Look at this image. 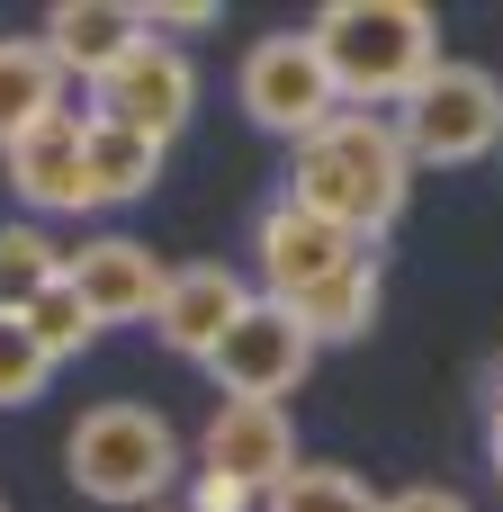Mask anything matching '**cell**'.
<instances>
[{
  "label": "cell",
  "mask_w": 503,
  "mask_h": 512,
  "mask_svg": "<svg viewBox=\"0 0 503 512\" xmlns=\"http://www.w3.org/2000/svg\"><path fill=\"white\" fill-rule=\"evenodd\" d=\"M288 198L315 207V216H333V225L360 234V243L396 234V216H405V198H414L405 126L378 117V108H342L324 135H306V144L288 153Z\"/></svg>",
  "instance_id": "1"
},
{
  "label": "cell",
  "mask_w": 503,
  "mask_h": 512,
  "mask_svg": "<svg viewBox=\"0 0 503 512\" xmlns=\"http://www.w3.org/2000/svg\"><path fill=\"white\" fill-rule=\"evenodd\" d=\"M315 45H324V63L342 81V108H378V117H396L450 63L423 0H324Z\"/></svg>",
  "instance_id": "2"
},
{
  "label": "cell",
  "mask_w": 503,
  "mask_h": 512,
  "mask_svg": "<svg viewBox=\"0 0 503 512\" xmlns=\"http://www.w3.org/2000/svg\"><path fill=\"white\" fill-rule=\"evenodd\" d=\"M63 468H72V486L90 495V504H162L171 486H180V432L153 414V405H135V396H108V405H90L72 432H63Z\"/></svg>",
  "instance_id": "3"
},
{
  "label": "cell",
  "mask_w": 503,
  "mask_h": 512,
  "mask_svg": "<svg viewBox=\"0 0 503 512\" xmlns=\"http://www.w3.org/2000/svg\"><path fill=\"white\" fill-rule=\"evenodd\" d=\"M234 99H243V117H252L261 135H279L288 153L342 117V81H333V63H324L315 27H270V36H252V45H243V72H234Z\"/></svg>",
  "instance_id": "4"
},
{
  "label": "cell",
  "mask_w": 503,
  "mask_h": 512,
  "mask_svg": "<svg viewBox=\"0 0 503 512\" xmlns=\"http://www.w3.org/2000/svg\"><path fill=\"white\" fill-rule=\"evenodd\" d=\"M396 126H405L414 171H468V162H486L503 144V81L486 63H441V72L396 108Z\"/></svg>",
  "instance_id": "5"
},
{
  "label": "cell",
  "mask_w": 503,
  "mask_h": 512,
  "mask_svg": "<svg viewBox=\"0 0 503 512\" xmlns=\"http://www.w3.org/2000/svg\"><path fill=\"white\" fill-rule=\"evenodd\" d=\"M360 252H378V243H360V234H342L333 216H315V207H297L288 189L252 216V270H261V297H279V306H297V297H315L324 279H342Z\"/></svg>",
  "instance_id": "6"
},
{
  "label": "cell",
  "mask_w": 503,
  "mask_h": 512,
  "mask_svg": "<svg viewBox=\"0 0 503 512\" xmlns=\"http://www.w3.org/2000/svg\"><path fill=\"white\" fill-rule=\"evenodd\" d=\"M90 117L135 126V135L171 144V135L198 117V63H189V45H171V36H153V27H144V45H135L108 81H90Z\"/></svg>",
  "instance_id": "7"
},
{
  "label": "cell",
  "mask_w": 503,
  "mask_h": 512,
  "mask_svg": "<svg viewBox=\"0 0 503 512\" xmlns=\"http://www.w3.org/2000/svg\"><path fill=\"white\" fill-rule=\"evenodd\" d=\"M306 369H315V333L279 306V297H252V315L216 342V360H207V378H216V396H252V405H288L297 387H306Z\"/></svg>",
  "instance_id": "8"
},
{
  "label": "cell",
  "mask_w": 503,
  "mask_h": 512,
  "mask_svg": "<svg viewBox=\"0 0 503 512\" xmlns=\"http://www.w3.org/2000/svg\"><path fill=\"white\" fill-rule=\"evenodd\" d=\"M198 468L207 477H234L252 495H279L297 477V423L288 405H252V396H216L207 432H198Z\"/></svg>",
  "instance_id": "9"
},
{
  "label": "cell",
  "mask_w": 503,
  "mask_h": 512,
  "mask_svg": "<svg viewBox=\"0 0 503 512\" xmlns=\"http://www.w3.org/2000/svg\"><path fill=\"white\" fill-rule=\"evenodd\" d=\"M0 171H9V198H18L36 225L99 207V198H90V117H81V108H63V117H45L36 135H18V144L0 153Z\"/></svg>",
  "instance_id": "10"
},
{
  "label": "cell",
  "mask_w": 503,
  "mask_h": 512,
  "mask_svg": "<svg viewBox=\"0 0 503 512\" xmlns=\"http://www.w3.org/2000/svg\"><path fill=\"white\" fill-rule=\"evenodd\" d=\"M63 288H72L99 324H153V315H162V288H171V261H153L135 234H90V243H72Z\"/></svg>",
  "instance_id": "11"
},
{
  "label": "cell",
  "mask_w": 503,
  "mask_h": 512,
  "mask_svg": "<svg viewBox=\"0 0 503 512\" xmlns=\"http://www.w3.org/2000/svg\"><path fill=\"white\" fill-rule=\"evenodd\" d=\"M252 279L243 270H225V261H180L171 270V288H162V315H153V333H162V351H180V360H216V342L252 315Z\"/></svg>",
  "instance_id": "12"
},
{
  "label": "cell",
  "mask_w": 503,
  "mask_h": 512,
  "mask_svg": "<svg viewBox=\"0 0 503 512\" xmlns=\"http://www.w3.org/2000/svg\"><path fill=\"white\" fill-rule=\"evenodd\" d=\"M36 36H45V54H54L72 81H108V72L144 45V0H54Z\"/></svg>",
  "instance_id": "13"
},
{
  "label": "cell",
  "mask_w": 503,
  "mask_h": 512,
  "mask_svg": "<svg viewBox=\"0 0 503 512\" xmlns=\"http://www.w3.org/2000/svg\"><path fill=\"white\" fill-rule=\"evenodd\" d=\"M72 108V72L45 54V36H0V153Z\"/></svg>",
  "instance_id": "14"
},
{
  "label": "cell",
  "mask_w": 503,
  "mask_h": 512,
  "mask_svg": "<svg viewBox=\"0 0 503 512\" xmlns=\"http://www.w3.org/2000/svg\"><path fill=\"white\" fill-rule=\"evenodd\" d=\"M378 288H387V270H378V252H360L342 279H324V288H315V297H297L288 315L315 333V351H324V342H360V333L378 324Z\"/></svg>",
  "instance_id": "15"
},
{
  "label": "cell",
  "mask_w": 503,
  "mask_h": 512,
  "mask_svg": "<svg viewBox=\"0 0 503 512\" xmlns=\"http://www.w3.org/2000/svg\"><path fill=\"white\" fill-rule=\"evenodd\" d=\"M153 180H162V144L135 135V126L90 117V198L99 207H135V198H153Z\"/></svg>",
  "instance_id": "16"
},
{
  "label": "cell",
  "mask_w": 503,
  "mask_h": 512,
  "mask_svg": "<svg viewBox=\"0 0 503 512\" xmlns=\"http://www.w3.org/2000/svg\"><path fill=\"white\" fill-rule=\"evenodd\" d=\"M63 261H72V252H63L36 216L0 225V315H18V324H27V306L63 288Z\"/></svg>",
  "instance_id": "17"
},
{
  "label": "cell",
  "mask_w": 503,
  "mask_h": 512,
  "mask_svg": "<svg viewBox=\"0 0 503 512\" xmlns=\"http://www.w3.org/2000/svg\"><path fill=\"white\" fill-rule=\"evenodd\" d=\"M270 512H387V495H369L351 468L333 459H297V477L270 495Z\"/></svg>",
  "instance_id": "18"
},
{
  "label": "cell",
  "mask_w": 503,
  "mask_h": 512,
  "mask_svg": "<svg viewBox=\"0 0 503 512\" xmlns=\"http://www.w3.org/2000/svg\"><path fill=\"white\" fill-rule=\"evenodd\" d=\"M27 333H36V351H45L54 369H63V360H81V351H90V342H99L108 324H99V315H90V306H81L72 288H54V297H36V306H27Z\"/></svg>",
  "instance_id": "19"
},
{
  "label": "cell",
  "mask_w": 503,
  "mask_h": 512,
  "mask_svg": "<svg viewBox=\"0 0 503 512\" xmlns=\"http://www.w3.org/2000/svg\"><path fill=\"white\" fill-rule=\"evenodd\" d=\"M45 387H54V360L36 351V333H27L18 315H0V414H9V405H36Z\"/></svg>",
  "instance_id": "20"
},
{
  "label": "cell",
  "mask_w": 503,
  "mask_h": 512,
  "mask_svg": "<svg viewBox=\"0 0 503 512\" xmlns=\"http://www.w3.org/2000/svg\"><path fill=\"white\" fill-rule=\"evenodd\" d=\"M216 18H225L216 0H144V27H153V36H171V45H180V36H207Z\"/></svg>",
  "instance_id": "21"
},
{
  "label": "cell",
  "mask_w": 503,
  "mask_h": 512,
  "mask_svg": "<svg viewBox=\"0 0 503 512\" xmlns=\"http://www.w3.org/2000/svg\"><path fill=\"white\" fill-rule=\"evenodd\" d=\"M189 512H270V495H252V486H234V477H189Z\"/></svg>",
  "instance_id": "22"
},
{
  "label": "cell",
  "mask_w": 503,
  "mask_h": 512,
  "mask_svg": "<svg viewBox=\"0 0 503 512\" xmlns=\"http://www.w3.org/2000/svg\"><path fill=\"white\" fill-rule=\"evenodd\" d=\"M387 512H477V504H468L459 486H396V495H387Z\"/></svg>",
  "instance_id": "23"
},
{
  "label": "cell",
  "mask_w": 503,
  "mask_h": 512,
  "mask_svg": "<svg viewBox=\"0 0 503 512\" xmlns=\"http://www.w3.org/2000/svg\"><path fill=\"white\" fill-rule=\"evenodd\" d=\"M486 432H495V450H503V378H495V396H486Z\"/></svg>",
  "instance_id": "24"
},
{
  "label": "cell",
  "mask_w": 503,
  "mask_h": 512,
  "mask_svg": "<svg viewBox=\"0 0 503 512\" xmlns=\"http://www.w3.org/2000/svg\"><path fill=\"white\" fill-rule=\"evenodd\" d=\"M495 486H503V450H495Z\"/></svg>",
  "instance_id": "25"
},
{
  "label": "cell",
  "mask_w": 503,
  "mask_h": 512,
  "mask_svg": "<svg viewBox=\"0 0 503 512\" xmlns=\"http://www.w3.org/2000/svg\"><path fill=\"white\" fill-rule=\"evenodd\" d=\"M0 512H9V504H0Z\"/></svg>",
  "instance_id": "26"
}]
</instances>
